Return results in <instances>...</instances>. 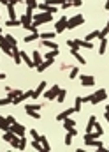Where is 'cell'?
Returning <instances> with one entry per match:
<instances>
[{"mask_svg": "<svg viewBox=\"0 0 109 152\" xmlns=\"http://www.w3.org/2000/svg\"><path fill=\"white\" fill-rule=\"evenodd\" d=\"M19 151H25L27 149V138L25 136H19V145H18Z\"/></svg>", "mask_w": 109, "mask_h": 152, "instance_id": "cell-34", "label": "cell"}, {"mask_svg": "<svg viewBox=\"0 0 109 152\" xmlns=\"http://www.w3.org/2000/svg\"><path fill=\"white\" fill-rule=\"evenodd\" d=\"M67 46L71 50H79V39H72V41H67Z\"/></svg>", "mask_w": 109, "mask_h": 152, "instance_id": "cell-31", "label": "cell"}, {"mask_svg": "<svg viewBox=\"0 0 109 152\" xmlns=\"http://www.w3.org/2000/svg\"><path fill=\"white\" fill-rule=\"evenodd\" d=\"M40 143H42V149H44L46 152H48V151H51V145H49V142H48V138H46L44 134L40 136Z\"/></svg>", "mask_w": 109, "mask_h": 152, "instance_id": "cell-27", "label": "cell"}, {"mask_svg": "<svg viewBox=\"0 0 109 152\" xmlns=\"http://www.w3.org/2000/svg\"><path fill=\"white\" fill-rule=\"evenodd\" d=\"M69 133H71L72 136H76V134H77V129H76V127H71V129H69Z\"/></svg>", "mask_w": 109, "mask_h": 152, "instance_id": "cell-49", "label": "cell"}, {"mask_svg": "<svg viewBox=\"0 0 109 152\" xmlns=\"http://www.w3.org/2000/svg\"><path fill=\"white\" fill-rule=\"evenodd\" d=\"M12 60H14V64H21V62H23V60H21V51L18 50V46L12 48Z\"/></svg>", "mask_w": 109, "mask_h": 152, "instance_id": "cell-12", "label": "cell"}, {"mask_svg": "<svg viewBox=\"0 0 109 152\" xmlns=\"http://www.w3.org/2000/svg\"><path fill=\"white\" fill-rule=\"evenodd\" d=\"M4 37H5V42H7L11 48H14V46L18 44V42H16V37H12L11 34H7V36H4Z\"/></svg>", "mask_w": 109, "mask_h": 152, "instance_id": "cell-26", "label": "cell"}, {"mask_svg": "<svg viewBox=\"0 0 109 152\" xmlns=\"http://www.w3.org/2000/svg\"><path fill=\"white\" fill-rule=\"evenodd\" d=\"M42 44L48 46L49 50H58V42H55L53 39H46V41H42Z\"/></svg>", "mask_w": 109, "mask_h": 152, "instance_id": "cell-16", "label": "cell"}, {"mask_svg": "<svg viewBox=\"0 0 109 152\" xmlns=\"http://www.w3.org/2000/svg\"><path fill=\"white\" fill-rule=\"evenodd\" d=\"M5 118H7V122H9V124H14V122H16V118H14L12 115H9V117H5Z\"/></svg>", "mask_w": 109, "mask_h": 152, "instance_id": "cell-47", "label": "cell"}, {"mask_svg": "<svg viewBox=\"0 0 109 152\" xmlns=\"http://www.w3.org/2000/svg\"><path fill=\"white\" fill-rule=\"evenodd\" d=\"M4 78H5V75H4V73H0V80H4Z\"/></svg>", "mask_w": 109, "mask_h": 152, "instance_id": "cell-54", "label": "cell"}, {"mask_svg": "<svg viewBox=\"0 0 109 152\" xmlns=\"http://www.w3.org/2000/svg\"><path fill=\"white\" fill-rule=\"evenodd\" d=\"M19 21H21V27H23V28H28V27L32 25V18H30V16H27V14H21Z\"/></svg>", "mask_w": 109, "mask_h": 152, "instance_id": "cell-14", "label": "cell"}, {"mask_svg": "<svg viewBox=\"0 0 109 152\" xmlns=\"http://www.w3.org/2000/svg\"><path fill=\"white\" fill-rule=\"evenodd\" d=\"M71 113H76L74 112V108H69V110H64L62 113H58V117H56V120H60V122H64L67 117H71Z\"/></svg>", "mask_w": 109, "mask_h": 152, "instance_id": "cell-13", "label": "cell"}, {"mask_svg": "<svg viewBox=\"0 0 109 152\" xmlns=\"http://www.w3.org/2000/svg\"><path fill=\"white\" fill-rule=\"evenodd\" d=\"M56 55H58V50H49V51H48L44 57H46V58H55Z\"/></svg>", "mask_w": 109, "mask_h": 152, "instance_id": "cell-39", "label": "cell"}, {"mask_svg": "<svg viewBox=\"0 0 109 152\" xmlns=\"http://www.w3.org/2000/svg\"><path fill=\"white\" fill-rule=\"evenodd\" d=\"M79 48H86V50H93V48H95V44H93V42H90V41H81V39H79Z\"/></svg>", "mask_w": 109, "mask_h": 152, "instance_id": "cell-22", "label": "cell"}, {"mask_svg": "<svg viewBox=\"0 0 109 152\" xmlns=\"http://www.w3.org/2000/svg\"><path fill=\"white\" fill-rule=\"evenodd\" d=\"M46 85H48L46 81H40V83L37 85V88L34 90V92H32V99H39V96H40V94L46 90Z\"/></svg>", "mask_w": 109, "mask_h": 152, "instance_id": "cell-9", "label": "cell"}, {"mask_svg": "<svg viewBox=\"0 0 109 152\" xmlns=\"http://www.w3.org/2000/svg\"><path fill=\"white\" fill-rule=\"evenodd\" d=\"M0 34H2V28H0Z\"/></svg>", "mask_w": 109, "mask_h": 152, "instance_id": "cell-56", "label": "cell"}, {"mask_svg": "<svg viewBox=\"0 0 109 152\" xmlns=\"http://www.w3.org/2000/svg\"><path fill=\"white\" fill-rule=\"evenodd\" d=\"M95 122H97V117H95V115H92V117L88 118V126H86V133H92V131H93V126H95Z\"/></svg>", "mask_w": 109, "mask_h": 152, "instance_id": "cell-17", "label": "cell"}, {"mask_svg": "<svg viewBox=\"0 0 109 152\" xmlns=\"http://www.w3.org/2000/svg\"><path fill=\"white\" fill-rule=\"evenodd\" d=\"M77 75H79V69H77V67H72V69H71V73H69V78H71V80H74Z\"/></svg>", "mask_w": 109, "mask_h": 152, "instance_id": "cell-43", "label": "cell"}, {"mask_svg": "<svg viewBox=\"0 0 109 152\" xmlns=\"http://www.w3.org/2000/svg\"><path fill=\"white\" fill-rule=\"evenodd\" d=\"M104 117H106V120L109 122V104L106 106V113H104Z\"/></svg>", "mask_w": 109, "mask_h": 152, "instance_id": "cell-50", "label": "cell"}, {"mask_svg": "<svg viewBox=\"0 0 109 152\" xmlns=\"http://www.w3.org/2000/svg\"><path fill=\"white\" fill-rule=\"evenodd\" d=\"M84 145L86 147H95L99 151H104L102 142H99V138H90V134H86V133H84Z\"/></svg>", "mask_w": 109, "mask_h": 152, "instance_id": "cell-2", "label": "cell"}, {"mask_svg": "<svg viewBox=\"0 0 109 152\" xmlns=\"http://www.w3.org/2000/svg\"><path fill=\"white\" fill-rule=\"evenodd\" d=\"M93 131H97V133H99V134H100V136H102V134H104V129H102V127H100V124H99V122H95V126H93Z\"/></svg>", "mask_w": 109, "mask_h": 152, "instance_id": "cell-44", "label": "cell"}, {"mask_svg": "<svg viewBox=\"0 0 109 152\" xmlns=\"http://www.w3.org/2000/svg\"><path fill=\"white\" fill-rule=\"evenodd\" d=\"M37 39H40V34L35 32V34H28V36H25V42H34Z\"/></svg>", "mask_w": 109, "mask_h": 152, "instance_id": "cell-23", "label": "cell"}, {"mask_svg": "<svg viewBox=\"0 0 109 152\" xmlns=\"http://www.w3.org/2000/svg\"><path fill=\"white\" fill-rule=\"evenodd\" d=\"M5 27H21V21L19 20H7Z\"/></svg>", "mask_w": 109, "mask_h": 152, "instance_id": "cell-32", "label": "cell"}, {"mask_svg": "<svg viewBox=\"0 0 109 152\" xmlns=\"http://www.w3.org/2000/svg\"><path fill=\"white\" fill-rule=\"evenodd\" d=\"M19 2H23V0H9V4H12V5H16V4H19Z\"/></svg>", "mask_w": 109, "mask_h": 152, "instance_id": "cell-51", "label": "cell"}, {"mask_svg": "<svg viewBox=\"0 0 109 152\" xmlns=\"http://www.w3.org/2000/svg\"><path fill=\"white\" fill-rule=\"evenodd\" d=\"M32 147H34V149H35V151H44V149H42V143H40V142H37V140H34V142H32Z\"/></svg>", "mask_w": 109, "mask_h": 152, "instance_id": "cell-42", "label": "cell"}, {"mask_svg": "<svg viewBox=\"0 0 109 152\" xmlns=\"http://www.w3.org/2000/svg\"><path fill=\"white\" fill-rule=\"evenodd\" d=\"M7 11H9V20H16V11H14V5L12 4H7Z\"/></svg>", "mask_w": 109, "mask_h": 152, "instance_id": "cell-24", "label": "cell"}, {"mask_svg": "<svg viewBox=\"0 0 109 152\" xmlns=\"http://www.w3.org/2000/svg\"><path fill=\"white\" fill-rule=\"evenodd\" d=\"M64 143H65L67 147H69V145L72 143V134H71L69 131H67V134H65V138H64Z\"/></svg>", "mask_w": 109, "mask_h": 152, "instance_id": "cell-40", "label": "cell"}, {"mask_svg": "<svg viewBox=\"0 0 109 152\" xmlns=\"http://www.w3.org/2000/svg\"><path fill=\"white\" fill-rule=\"evenodd\" d=\"M104 99H108V92H106V88H99L95 94L90 96V103H92V104H99V103H102Z\"/></svg>", "mask_w": 109, "mask_h": 152, "instance_id": "cell-1", "label": "cell"}, {"mask_svg": "<svg viewBox=\"0 0 109 152\" xmlns=\"http://www.w3.org/2000/svg\"><path fill=\"white\" fill-rule=\"evenodd\" d=\"M83 23H84L83 14H76V16H72V18L67 20V28L71 30V28H76V27H79V25H83Z\"/></svg>", "mask_w": 109, "mask_h": 152, "instance_id": "cell-3", "label": "cell"}, {"mask_svg": "<svg viewBox=\"0 0 109 152\" xmlns=\"http://www.w3.org/2000/svg\"><path fill=\"white\" fill-rule=\"evenodd\" d=\"M65 97H67V90H65V88H60V92H58V96H56V101H58V103H64Z\"/></svg>", "mask_w": 109, "mask_h": 152, "instance_id": "cell-25", "label": "cell"}, {"mask_svg": "<svg viewBox=\"0 0 109 152\" xmlns=\"http://www.w3.org/2000/svg\"><path fill=\"white\" fill-rule=\"evenodd\" d=\"M0 2H2L4 5H7V4H9V0H0Z\"/></svg>", "mask_w": 109, "mask_h": 152, "instance_id": "cell-53", "label": "cell"}, {"mask_svg": "<svg viewBox=\"0 0 109 152\" xmlns=\"http://www.w3.org/2000/svg\"><path fill=\"white\" fill-rule=\"evenodd\" d=\"M67 2H71L72 5H76V7H79V5H83V0H67Z\"/></svg>", "mask_w": 109, "mask_h": 152, "instance_id": "cell-46", "label": "cell"}, {"mask_svg": "<svg viewBox=\"0 0 109 152\" xmlns=\"http://www.w3.org/2000/svg\"><path fill=\"white\" fill-rule=\"evenodd\" d=\"M9 131H12V133H14V134H18V136H25V134H27V129H25V126H21V124H18V122L11 124Z\"/></svg>", "mask_w": 109, "mask_h": 152, "instance_id": "cell-7", "label": "cell"}, {"mask_svg": "<svg viewBox=\"0 0 109 152\" xmlns=\"http://www.w3.org/2000/svg\"><path fill=\"white\" fill-rule=\"evenodd\" d=\"M108 50V39H99V55H104Z\"/></svg>", "mask_w": 109, "mask_h": 152, "instance_id": "cell-15", "label": "cell"}, {"mask_svg": "<svg viewBox=\"0 0 109 152\" xmlns=\"http://www.w3.org/2000/svg\"><path fill=\"white\" fill-rule=\"evenodd\" d=\"M104 7H106V11H109V0H106V5Z\"/></svg>", "mask_w": 109, "mask_h": 152, "instance_id": "cell-52", "label": "cell"}, {"mask_svg": "<svg viewBox=\"0 0 109 152\" xmlns=\"http://www.w3.org/2000/svg\"><path fill=\"white\" fill-rule=\"evenodd\" d=\"M55 62V58H46V60H42V64L40 66H37L35 69L39 71V73H42L44 69H48V67H51V64Z\"/></svg>", "mask_w": 109, "mask_h": 152, "instance_id": "cell-11", "label": "cell"}, {"mask_svg": "<svg viewBox=\"0 0 109 152\" xmlns=\"http://www.w3.org/2000/svg\"><path fill=\"white\" fill-rule=\"evenodd\" d=\"M58 92H60V85H53L48 92H44V97H46V99H56Z\"/></svg>", "mask_w": 109, "mask_h": 152, "instance_id": "cell-8", "label": "cell"}, {"mask_svg": "<svg viewBox=\"0 0 109 152\" xmlns=\"http://www.w3.org/2000/svg\"><path fill=\"white\" fill-rule=\"evenodd\" d=\"M9 127H11V124L7 122V118L0 115V129H2V131H9Z\"/></svg>", "mask_w": 109, "mask_h": 152, "instance_id": "cell-21", "label": "cell"}, {"mask_svg": "<svg viewBox=\"0 0 109 152\" xmlns=\"http://www.w3.org/2000/svg\"><path fill=\"white\" fill-rule=\"evenodd\" d=\"M71 55H72V57H76V60H77L79 64H83V66L86 64V60H84V58L79 55V50H71Z\"/></svg>", "mask_w": 109, "mask_h": 152, "instance_id": "cell-19", "label": "cell"}, {"mask_svg": "<svg viewBox=\"0 0 109 152\" xmlns=\"http://www.w3.org/2000/svg\"><path fill=\"white\" fill-rule=\"evenodd\" d=\"M95 39H100V30H93V32H90L84 41H90V42H92V41H95Z\"/></svg>", "mask_w": 109, "mask_h": 152, "instance_id": "cell-18", "label": "cell"}, {"mask_svg": "<svg viewBox=\"0 0 109 152\" xmlns=\"http://www.w3.org/2000/svg\"><path fill=\"white\" fill-rule=\"evenodd\" d=\"M34 18H35V23L42 25V23H49V21L53 20V14H49V12H40V14H34Z\"/></svg>", "mask_w": 109, "mask_h": 152, "instance_id": "cell-4", "label": "cell"}, {"mask_svg": "<svg viewBox=\"0 0 109 152\" xmlns=\"http://www.w3.org/2000/svg\"><path fill=\"white\" fill-rule=\"evenodd\" d=\"M37 27H39V23H35V21H34V23H32V25H30L27 30H28L30 34H35V32H39V28H37Z\"/></svg>", "mask_w": 109, "mask_h": 152, "instance_id": "cell-37", "label": "cell"}, {"mask_svg": "<svg viewBox=\"0 0 109 152\" xmlns=\"http://www.w3.org/2000/svg\"><path fill=\"white\" fill-rule=\"evenodd\" d=\"M40 108H42V104H27V110H37L39 112Z\"/></svg>", "mask_w": 109, "mask_h": 152, "instance_id": "cell-45", "label": "cell"}, {"mask_svg": "<svg viewBox=\"0 0 109 152\" xmlns=\"http://www.w3.org/2000/svg\"><path fill=\"white\" fill-rule=\"evenodd\" d=\"M106 27H108V28H109V20H108V25H106Z\"/></svg>", "mask_w": 109, "mask_h": 152, "instance_id": "cell-55", "label": "cell"}, {"mask_svg": "<svg viewBox=\"0 0 109 152\" xmlns=\"http://www.w3.org/2000/svg\"><path fill=\"white\" fill-rule=\"evenodd\" d=\"M37 9H40L42 12H49V14H56V12H58V9H56V5H48L46 2H39V5H37Z\"/></svg>", "mask_w": 109, "mask_h": 152, "instance_id": "cell-6", "label": "cell"}, {"mask_svg": "<svg viewBox=\"0 0 109 152\" xmlns=\"http://www.w3.org/2000/svg\"><path fill=\"white\" fill-rule=\"evenodd\" d=\"M32 11H34V9H30V7H27V12H25V14H27V16H30V18H34V14H32Z\"/></svg>", "mask_w": 109, "mask_h": 152, "instance_id": "cell-48", "label": "cell"}, {"mask_svg": "<svg viewBox=\"0 0 109 152\" xmlns=\"http://www.w3.org/2000/svg\"><path fill=\"white\" fill-rule=\"evenodd\" d=\"M30 136H32V140H37V142H40V134L37 133L35 129H30Z\"/></svg>", "mask_w": 109, "mask_h": 152, "instance_id": "cell-41", "label": "cell"}, {"mask_svg": "<svg viewBox=\"0 0 109 152\" xmlns=\"http://www.w3.org/2000/svg\"><path fill=\"white\" fill-rule=\"evenodd\" d=\"M32 60H34V64H35V67L37 66H40V64H42V57H40V53H39V51H34V53H32Z\"/></svg>", "mask_w": 109, "mask_h": 152, "instance_id": "cell-20", "label": "cell"}, {"mask_svg": "<svg viewBox=\"0 0 109 152\" xmlns=\"http://www.w3.org/2000/svg\"><path fill=\"white\" fill-rule=\"evenodd\" d=\"M27 115H28V117H32V118H35V120L40 118V113H37V110H27Z\"/></svg>", "mask_w": 109, "mask_h": 152, "instance_id": "cell-36", "label": "cell"}, {"mask_svg": "<svg viewBox=\"0 0 109 152\" xmlns=\"http://www.w3.org/2000/svg\"><path fill=\"white\" fill-rule=\"evenodd\" d=\"M67 30V16H62L56 23H55V32L56 34H62Z\"/></svg>", "mask_w": 109, "mask_h": 152, "instance_id": "cell-5", "label": "cell"}, {"mask_svg": "<svg viewBox=\"0 0 109 152\" xmlns=\"http://www.w3.org/2000/svg\"><path fill=\"white\" fill-rule=\"evenodd\" d=\"M108 151H109V147H108Z\"/></svg>", "mask_w": 109, "mask_h": 152, "instance_id": "cell-57", "label": "cell"}, {"mask_svg": "<svg viewBox=\"0 0 109 152\" xmlns=\"http://www.w3.org/2000/svg\"><path fill=\"white\" fill-rule=\"evenodd\" d=\"M55 36H56L55 30H53V32H44V34H40V39H42V41H46V39H55Z\"/></svg>", "mask_w": 109, "mask_h": 152, "instance_id": "cell-33", "label": "cell"}, {"mask_svg": "<svg viewBox=\"0 0 109 152\" xmlns=\"http://www.w3.org/2000/svg\"><path fill=\"white\" fill-rule=\"evenodd\" d=\"M81 85L83 87H93L95 85V78L93 76H88V75H83L81 76Z\"/></svg>", "mask_w": 109, "mask_h": 152, "instance_id": "cell-10", "label": "cell"}, {"mask_svg": "<svg viewBox=\"0 0 109 152\" xmlns=\"http://www.w3.org/2000/svg\"><path fill=\"white\" fill-rule=\"evenodd\" d=\"M25 2H27V7H30V9H37V5H39L37 0H25Z\"/></svg>", "mask_w": 109, "mask_h": 152, "instance_id": "cell-38", "label": "cell"}, {"mask_svg": "<svg viewBox=\"0 0 109 152\" xmlns=\"http://www.w3.org/2000/svg\"><path fill=\"white\" fill-rule=\"evenodd\" d=\"M7 104H12V97H11V96H7V97L0 99V106H7Z\"/></svg>", "mask_w": 109, "mask_h": 152, "instance_id": "cell-35", "label": "cell"}, {"mask_svg": "<svg viewBox=\"0 0 109 152\" xmlns=\"http://www.w3.org/2000/svg\"><path fill=\"white\" fill-rule=\"evenodd\" d=\"M9 143H11L12 149H18V145H19V136H18V134H12V138H11Z\"/></svg>", "mask_w": 109, "mask_h": 152, "instance_id": "cell-30", "label": "cell"}, {"mask_svg": "<svg viewBox=\"0 0 109 152\" xmlns=\"http://www.w3.org/2000/svg\"><path fill=\"white\" fill-rule=\"evenodd\" d=\"M74 126H76V122H74L72 118H69V117H67V118L64 120V127H65V131H69V129L74 127Z\"/></svg>", "mask_w": 109, "mask_h": 152, "instance_id": "cell-28", "label": "cell"}, {"mask_svg": "<svg viewBox=\"0 0 109 152\" xmlns=\"http://www.w3.org/2000/svg\"><path fill=\"white\" fill-rule=\"evenodd\" d=\"M81 104H83V97H76V104H74L76 113H81Z\"/></svg>", "mask_w": 109, "mask_h": 152, "instance_id": "cell-29", "label": "cell"}]
</instances>
